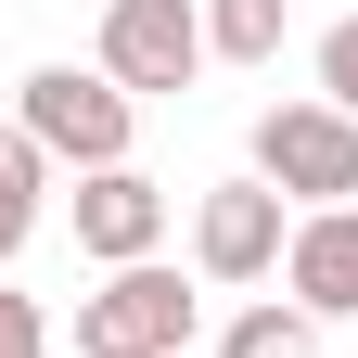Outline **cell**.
<instances>
[{"label":"cell","instance_id":"1","mask_svg":"<svg viewBox=\"0 0 358 358\" xmlns=\"http://www.w3.org/2000/svg\"><path fill=\"white\" fill-rule=\"evenodd\" d=\"M13 128H26L52 166H77V179H90V166H128V128H141V103H128L103 64H38V77L13 90Z\"/></svg>","mask_w":358,"mask_h":358},{"label":"cell","instance_id":"2","mask_svg":"<svg viewBox=\"0 0 358 358\" xmlns=\"http://www.w3.org/2000/svg\"><path fill=\"white\" fill-rule=\"evenodd\" d=\"M256 179H268L294 217L358 205V115H333L320 90H307V103H268V115H256Z\"/></svg>","mask_w":358,"mask_h":358},{"label":"cell","instance_id":"3","mask_svg":"<svg viewBox=\"0 0 358 358\" xmlns=\"http://www.w3.org/2000/svg\"><path fill=\"white\" fill-rule=\"evenodd\" d=\"M192 320H205V294L166 256H141V268H103V294H77V358H179Z\"/></svg>","mask_w":358,"mask_h":358},{"label":"cell","instance_id":"4","mask_svg":"<svg viewBox=\"0 0 358 358\" xmlns=\"http://www.w3.org/2000/svg\"><path fill=\"white\" fill-rule=\"evenodd\" d=\"M103 64L128 103H154V90H192L205 77V0H103Z\"/></svg>","mask_w":358,"mask_h":358},{"label":"cell","instance_id":"5","mask_svg":"<svg viewBox=\"0 0 358 358\" xmlns=\"http://www.w3.org/2000/svg\"><path fill=\"white\" fill-rule=\"evenodd\" d=\"M282 243H294V205L268 192V179L243 166V179H217V192L192 205V268L217 294H243V282H268V268H282Z\"/></svg>","mask_w":358,"mask_h":358},{"label":"cell","instance_id":"6","mask_svg":"<svg viewBox=\"0 0 358 358\" xmlns=\"http://www.w3.org/2000/svg\"><path fill=\"white\" fill-rule=\"evenodd\" d=\"M166 192L141 166H90L77 179V256H103V268H141V256H166Z\"/></svg>","mask_w":358,"mask_h":358},{"label":"cell","instance_id":"7","mask_svg":"<svg viewBox=\"0 0 358 358\" xmlns=\"http://www.w3.org/2000/svg\"><path fill=\"white\" fill-rule=\"evenodd\" d=\"M282 282L307 320H358V205H320V217H294V243H282Z\"/></svg>","mask_w":358,"mask_h":358},{"label":"cell","instance_id":"8","mask_svg":"<svg viewBox=\"0 0 358 358\" xmlns=\"http://www.w3.org/2000/svg\"><path fill=\"white\" fill-rule=\"evenodd\" d=\"M294 0H205V64H282Z\"/></svg>","mask_w":358,"mask_h":358},{"label":"cell","instance_id":"9","mask_svg":"<svg viewBox=\"0 0 358 358\" xmlns=\"http://www.w3.org/2000/svg\"><path fill=\"white\" fill-rule=\"evenodd\" d=\"M320 345V320H307L294 294H256V307H231V333H217V358H307Z\"/></svg>","mask_w":358,"mask_h":358},{"label":"cell","instance_id":"10","mask_svg":"<svg viewBox=\"0 0 358 358\" xmlns=\"http://www.w3.org/2000/svg\"><path fill=\"white\" fill-rule=\"evenodd\" d=\"M0 205H26V217L52 205V154H38L26 128H0Z\"/></svg>","mask_w":358,"mask_h":358},{"label":"cell","instance_id":"11","mask_svg":"<svg viewBox=\"0 0 358 358\" xmlns=\"http://www.w3.org/2000/svg\"><path fill=\"white\" fill-rule=\"evenodd\" d=\"M320 103H333V115H358V13H333V26H320Z\"/></svg>","mask_w":358,"mask_h":358},{"label":"cell","instance_id":"12","mask_svg":"<svg viewBox=\"0 0 358 358\" xmlns=\"http://www.w3.org/2000/svg\"><path fill=\"white\" fill-rule=\"evenodd\" d=\"M0 358H52V307L0 282Z\"/></svg>","mask_w":358,"mask_h":358},{"label":"cell","instance_id":"13","mask_svg":"<svg viewBox=\"0 0 358 358\" xmlns=\"http://www.w3.org/2000/svg\"><path fill=\"white\" fill-rule=\"evenodd\" d=\"M26 231H38V217H26V205H0V268L26 256Z\"/></svg>","mask_w":358,"mask_h":358}]
</instances>
